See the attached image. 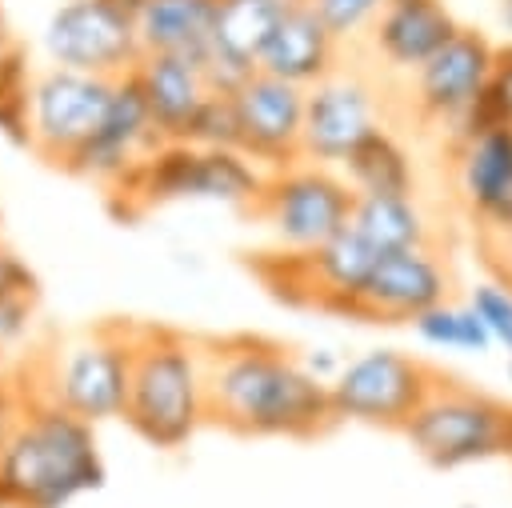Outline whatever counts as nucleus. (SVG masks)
<instances>
[{"label":"nucleus","instance_id":"nucleus-1","mask_svg":"<svg viewBox=\"0 0 512 508\" xmlns=\"http://www.w3.org/2000/svg\"><path fill=\"white\" fill-rule=\"evenodd\" d=\"M208 424L236 436L316 440L336 420L332 392L316 380L296 352L264 336L204 340Z\"/></svg>","mask_w":512,"mask_h":508},{"label":"nucleus","instance_id":"nucleus-2","mask_svg":"<svg viewBox=\"0 0 512 508\" xmlns=\"http://www.w3.org/2000/svg\"><path fill=\"white\" fill-rule=\"evenodd\" d=\"M92 428L52 400H32L0 452V508H64L104 488Z\"/></svg>","mask_w":512,"mask_h":508},{"label":"nucleus","instance_id":"nucleus-3","mask_svg":"<svg viewBox=\"0 0 512 508\" xmlns=\"http://www.w3.org/2000/svg\"><path fill=\"white\" fill-rule=\"evenodd\" d=\"M120 420L160 452L184 448L208 424L204 340L132 324V376Z\"/></svg>","mask_w":512,"mask_h":508},{"label":"nucleus","instance_id":"nucleus-4","mask_svg":"<svg viewBox=\"0 0 512 508\" xmlns=\"http://www.w3.org/2000/svg\"><path fill=\"white\" fill-rule=\"evenodd\" d=\"M400 436L424 464L440 472L508 460L512 456V400L440 372L424 404L400 428Z\"/></svg>","mask_w":512,"mask_h":508},{"label":"nucleus","instance_id":"nucleus-5","mask_svg":"<svg viewBox=\"0 0 512 508\" xmlns=\"http://www.w3.org/2000/svg\"><path fill=\"white\" fill-rule=\"evenodd\" d=\"M264 168L240 148H200L188 140H164L144 156L112 192L124 208H152L168 200H216L252 208L264 188Z\"/></svg>","mask_w":512,"mask_h":508},{"label":"nucleus","instance_id":"nucleus-6","mask_svg":"<svg viewBox=\"0 0 512 508\" xmlns=\"http://www.w3.org/2000/svg\"><path fill=\"white\" fill-rule=\"evenodd\" d=\"M128 376L132 324H100L56 344L44 368V392L36 400H52L88 424L120 420L128 404Z\"/></svg>","mask_w":512,"mask_h":508},{"label":"nucleus","instance_id":"nucleus-7","mask_svg":"<svg viewBox=\"0 0 512 508\" xmlns=\"http://www.w3.org/2000/svg\"><path fill=\"white\" fill-rule=\"evenodd\" d=\"M356 192L344 172L296 160L264 176V188L252 204L260 224L272 232L280 252H312L340 236L352 220Z\"/></svg>","mask_w":512,"mask_h":508},{"label":"nucleus","instance_id":"nucleus-8","mask_svg":"<svg viewBox=\"0 0 512 508\" xmlns=\"http://www.w3.org/2000/svg\"><path fill=\"white\" fill-rule=\"evenodd\" d=\"M436 376H440V368H432L428 360H420L412 352L368 348V352L344 360L340 376L328 384L336 420L400 432L412 420V412L424 404V396L432 392Z\"/></svg>","mask_w":512,"mask_h":508},{"label":"nucleus","instance_id":"nucleus-9","mask_svg":"<svg viewBox=\"0 0 512 508\" xmlns=\"http://www.w3.org/2000/svg\"><path fill=\"white\" fill-rule=\"evenodd\" d=\"M44 52L56 68L112 80L128 76L144 56L136 16L120 0H64L44 24Z\"/></svg>","mask_w":512,"mask_h":508},{"label":"nucleus","instance_id":"nucleus-10","mask_svg":"<svg viewBox=\"0 0 512 508\" xmlns=\"http://www.w3.org/2000/svg\"><path fill=\"white\" fill-rule=\"evenodd\" d=\"M116 80L92 76L76 68H44L32 80V112H28V148L48 164L64 168L72 152L100 128L108 116Z\"/></svg>","mask_w":512,"mask_h":508},{"label":"nucleus","instance_id":"nucleus-11","mask_svg":"<svg viewBox=\"0 0 512 508\" xmlns=\"http://www.w3.org/2000/svg\"><path fill=\"white\" fill-rule=\"evenodd\" d=\"M496 60V44L480 32V28H456V36L412 72V108L416 120L436 124L448 132V140L456 136V128L468 120V112L476 108L484 80L492 72Z\"/></svg>","mask_w":512,"mask_h":508},{"label":"nucleus","instance_id":"nucleus-12","mask_svg":"<svg viewBox=\"0 0 512 508\" xmlns=\"http://www.w3.org/2000/svg\"><path fill=\"white\" fill-rule=\"evenodd\" d=\"M452 296V272L448 260L432 248H404V252H380L360 296L352 308V320L364 324H412L428 308Z\"/></svg>","mask_w":512,"mask_h":508},{"label":"nucleus","instance_id":"nucleus-13","mask_svg":"<svg viewBox=\"0 0 512 508\" xmlns=\"http://www.w3.org/2000/svg\"><path fill=\"white\" fill-rule=\"evenodd\" d=\"M304 92L308 88L268 72H252L228 92L240 124V152L260 168L276 172L304 160Z\"/></svg>","mask_w":512,"mask_h":508},{"label":"nucleus","instance_id":"nucleus-14","mask_svg":"<svg viewBox=\"0 0 512 508\" xmlns=\"http://www.w3.org/2000/svg\"><path fill=\"white\" fill-rule=\"evenodd\" d=\"M164 144L152 112H148V100L136 84V76H120L116 80V92H112V104H108V116L100 120V128L72 152V160L64 164V172L80 176V180H92V184H104L108 192L144 160L152 156L156 148Z\"/></svg>","mask_w":512,"mask_h":508},{"label":"nucleus","instance_id":"nucleus-15","mask_svg":"<svg viewBox=\"0 0 512 508\" xmlns=\"http://www.w3.org/2000/svg\"><path fill=\"white\" fill-rule=\"evenodd\" d=\"M456 148V196L488 248H512V128L476 132Z\"/></svg>","mask_w":512,"mask_h":508},{"label":"nucleus","instance_id":"nucleus-16","mask_svg":"<svg viewBox=\"0 0 512 508\" xmlns=\"http://www.w3.org/2000/svg\"><path fill=\"white\" fill-rule=\"evenodd\" d=\"M372 128H380V104L364 76L336 68L304 92V160L340 168Z\"/></svg>","mask_w":512,"mask_h":508},{"label":"nucleus","instance_id":"nucleus-17","mask_svg":"<svg viewBox=\"0 0 512 508\" xmlns=\"http://www.w3.org/2000/svg\"><path fill=\"white\" fill-rule=\"evenodd\" d=\"M292 0H220L212 24V52L204 60L208 84L232 92L240 80L260 72V56Z\"/></svg>","mask_w":512,"mask_h":508},{"label":"nucleus","instance_id":"nucleus-18","mask_svg":"<svg viewBox=\"0 0 512 508\" xmlns=\"http://www.w3.org/2000/svg\"><path fill=\"white\" fill-rule=\"evenodd\" d=\"M460 20L448 12L444 0H388L372 20V48L388 68L416 72L432 60L452 36Z\"/></svg>","mask_w":512,"mask_h":508},{"label":"nucleus","instance_id":"nucleus-19","mask_svg":"<svg viewBox=\"0 0 512 508\" xmlns=\"http://www.w3.org/2000/svg\"><path fill=\"white\" fill-rule=\"evenodd\" d=\"M336 44L340 36L324 24V16L308 0H292L260 56V72L312 88L336 72Z\"/></svg>","mask_w":512,"mask_h":508},{"label":"nucleus","instance_id":"nucleus-20","mask_svg":"<svg viewBox=\"0 0 512 508\" xmlns=\"http://www.w3.org/2000/svg\"><path fill=\"white\" fill-rule=\"evenodd\" d=\"M144 100H148V112L160 128L164 140H184L188 136V124L196 120L200 104L216 92L208 84V72L200 60H188V56H164V52H144L140 64L132 68Z\"/></svg>","mask_w":512,"mask_h":508},{"label":"nucleus","instance_id":"nucleus-21","mask_svg":"<svg viewBox=\"0 0 512 508\" xmlns=\"http://www.w3.org/2000/svg\"><path fill=\"white\" fill-rule=\"evenodd\" d=\"M220 0H144L136 12V36L144 52L208 60L212 24Z\"/></svg>","mask_w":512,"mask_h":508},{"label":"nucleus","instance_id":"nucleus-22","mask_svg":"<svg viewBox=\"0 0 512 508\" xmlns=\"http://www.w3.org/2000/svg\"><path fill=\"white\" fill-rule=\"evenodd\" d=\"M344 180L356 196H416V164L412 152L384 124L372 128L340 164Z\"/></svg>","mask_w":512,"mask_h":508},{"label":"nucleus","instance_id":"nucleus-23","mask_svg":"<svg viewBox=\"0 0 512 508\" xmlns=\"http://www.w3.org/2000/svg\"><path fill=\"white\" fill-rule=\"evenodd\" d=\"M348 228L360 232L376 252H404L432 240L416 196H356Z\"/></svg>","mask_w":512,"mask_h":508},{"label":"nucleus","instance_id":"nucleus-24","mask_svg":"<svg viewBox=\"0 0 512 508\" xmlns=\"http://www.w3.org/2000/svg\"><path fill=\"white\" fill-rule=\"evenodd\" d=\"M412 332L420 344L440 348V352H468V356H488L496 344L488 336V328L480 324L476 308L468 300H440L436 308H428L424 316L412 320Z\"/></svg>","mask_w":512,"mask_h":508},{"label":"nucleus","instance_id":"nucleus-25","mask_svg":"<svg viewBox=\"0 0 512 508\" xmlns=\"http://www.w3.org/2000/svg\"><path fill=\"white\" fill-rule=\"evenodd\" d=\"M488 128H512V40L496 44V60L484 80V92H480L476 108L468 112V120L456 128L452 144H460L476 132H488Z\"/></svg>","mask_w":512,"mask_h":508},{"label":"nucleus","instance_id":"nucleus-26","mask_svg":"<svg viewBox=\"0 0 512 508\" xmlns=\"http://www.w3.org/2000/svg\"><path fill=\"white\" fill-rule=\"evenodd\" d=\"M32 72H28V52L16 44L0 60V132L12 144L28 148V112H32Z\"/></svg>","mask_w":512,"mask_h":508},{"label":"nucleus","instance_id":"nucleus-27","mask_svg":"<svg viewBox=\"0 0 512 508\" xmlns=\"http://www.w3.org/2000/svg\"><path fill=\"white\" fill-rule=\"evenodd\" d=\"M464 300L476 308V316L488 328L492 344L512 360V288L500 276H488V280H476Z\"/></svg>","mask_w":512,"mask_h":508},{"label":"nucleus","instance_id":"nucleus-28","mask_svg":"<svg viewBox=\"0 0 512 508\" xmlns=\"http://www.w3.org/2000/svg\"><path fill=\"white\" fill-rule=\"evenodd\" d=\"M188 144H200V148H240V124H236V108H232V96L228 92H212L196 120L188 124Z\"/></svg>","mask_w":512,"mask_h":508},{"label":"nucleus","instance_id":"nucleus-29","mask_svg":"<svg viewBox=\"0 0 512 508\" xmlns=\"http://www.w3.org/2000/svg\"><path fill=\"white\" fill-rule=\"evenodd\" d=\"M320 16H324V24L344 40V36H352V32H360V28H372V20L380 16V8L388 4V0H308Z\"/></svg>","mask_w":512,"mask_h":508},{"label":"nucleus","instance_id":"nucleus-30","mask_svg":"<svg viewBox=\"0 0 512 508\" xmlns=\"http://www.w3.org/2000/svg\"><path fill=\"white\" fill-rule=\"evenodd\" d=\"M28 320H32V296H8V300H0V348L16 344L28 332Z\"/></svg>","mask_w":512,"mask_h":508},{"label":"nucleus","instance_id":"nucleus-31","mask_svg":"<svg viewBox=\"0 0 512 508\" xmlns=\"http://www.w3.org/2000/svg\"><path fill=\"white\" fill-rule=\"evenodd\" d=\"M8 296H36V280L20 256L0 248V300H8Z\"/></svg>","mask_w":512,"mask_h":508},{"label":"nucleus","instance_id":"nucleus-32","mask_svg":"<svg viewBox=\"0 0 512 508\" xmlns=\"http://www.w3.org/2000/svg\"><path fill=\"white\" fill-rule=\"evenodd\" d=\"M28 404H32V400H24L16 388H0V452H4V444L12 440V432L20 428Z\"/></svg>","mask_w":512,"mask_h":508},{"label":"nucleus","instance_id":"nucleus-33","mask_svg":"<svg viewBox=\"0 0 512 508\" xmlns=\"http://www.w3.org/2000/svg\"><path fill=\"white\" fill-rule=\"evenodd\" d=\"M300 364H304L316 380H324V384H332V380L340 376V368H344V360L336 356V348H308V352H300Z\"/></svg>","mask_w":512,"mask_h":508},{"label":"nucleus","instance_id":"nucleus-34","mask_svg":"<svg viewBox=\"0 0 512 508\" xmlns=\"http://www.w3.org/2000/svg\"><path fill=\"white\" fill-rule=\"evenodd\" d=\"M492 252V272L512 288V248H488Z\"/></svg>","mask_w":512,"mask_h":508},{"label":"nucleus","instance_id":"nucleus-35","mask_svg":"<svg viewBox=\"0 0 512 508\" xmlns=\"http://www.w3.org/2000/svg\"><path fill=\"white\" fill-rule=\"evenodd\" d=\"M12 48H16V36H12V24H8V16H4V8H0V60H4Z\"/></svg>","mask_w":512,"mask_h":508},{"label":"nucleus","instance_id":"nucleus-36","mask_svg":"<svg viewBox=\"0 0 512 508\" xmlns=\"http://www.w3.org/2000/svg\"><path fill=\"white\" fill-rule=\"evenodd\" d=\"M496 20H500V28L512 36V0H496Z\"/></svg>","mask_w":512,"mask_h":508},{"label":"nucleus","instance_id":"nucleus-37","mask_svg":"<svg viewBox=\"0 0 512 508\" xmlns=\"http://www.w3.org/2000/svg\"><path fill=\"white\" fill-rule=\"evenodd\" d=\"M504 372H508V384H512V360H508V368H504Z\"/></svg>","mask_w":512,"mask_h":508},{"label":"nucleus","instance_id":"nucleus-38","mask_svg":"<svg viewBox=\"0 0 512 508\" xmlns=\"http://www.w3.org/2000/svg\"><path fill=\"white\" fill-rule=\"evenodd\" d=\"M508 460H512V456H508Z\"/></svg>","mask_w":512,"mask_h":508}]
</instances>
